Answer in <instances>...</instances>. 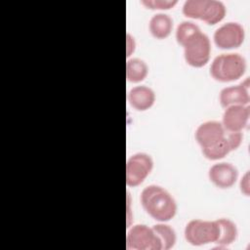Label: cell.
Wrapping results in <instances>:
<instances>
[{"label":"cell","mask_w":250,"mask_h":250,"mask_svg":"<svg viewBox=\"0 0 250 250\" xmlns=\"http://www.w3.org/2000/svg\"><path fill=\"white\" fill-rule=\"evenodd\" d=\"M141 203L145 211L154 220L165 223L177 213V202L172 194L158 185H149L141 192Z\"/></svg>","instance_id":"1"},{"label":"cell","mask_w":250,"mask_h":250,"mask_svg":"<svg viewBox=\"0 0 250 250\" xmlns=\"http://www.w3.org/2000/svg\"><path fill=\"white\" fill-rule=\"evenodd\" d=\"M246 66V61L240 54H221L212 61L210 74L217 81L230 82L239 79L245 73Z\"/></svg>","instance_id":"2"},{"label":"cell","mask_w":250,"mask_h":250,"mask_svg":"<svg viewBox=\"0 0 250 250\" xmlns=\"http://www.w3.org/2000/svg\"><path fill=\"white\" fill-rule=\"evenodd\" d=\"M182 11L187 18L201 20L213 25L225 18L227 8L220 0H187Z\"/></svg>","instance_id":"3"},{"label":"cell","mask_w":250,"mask_h":250,"mask_svg":"<svg viewBox=\"0 0 250 250\" xmlns=\"http://www.w3.org/2000/svg\"><path fill=\"white\" fill-rule=\"evenodd\" d=\"M181 46L184 48L185 60L190 66L202 67L209 62L211 42L208 35L200 28L187 37Z\"/></svg>","instance_id":"4"},{"label":"cell","mask_w":250,"mask_h":250,"mask_svg":"<svg viewBox=\"0 0 250 250\" xmlns=\"http://www.w3.org/2000/svg\"><path fill=\"white\" fill-rule=\"evenodd\" d=\"M184 234L186 240L193 246L215 243L218 238V226L216 220H191L187 224Z\"/></svg>","instance_id":"5"},{"label":"cell","mask_w":250,"mask_h":250,"mask_svg":"<svg viewBox=\"0 0 250 250\" xmlns=\"http://www.w3.org/2000/svg\"><path fill=\"white\" fill-rule=\"evenodd\" d=\"M126 248L128 250H161V244L152 228L138 224L132 226L127 231Z\"/></svg>","instance_id":"6"},{"label":"cell","mask_w":250,"mask_h":250,"mask_svg":"<svg viewBox=\"0 0 250 250\" xmlns=\"http://www.w3.org/2000/svg\"><path fill=\"white\" fill-rule=\"evenodd\" d=\"M153 168L151 156L146 152H137L131 155L126 162V184L129 187L141 185L150 174Z\"/></svg>","instance_id":"7"},{"label":"cell","mask_w":250,"mask_h":250,"mask_svg":"<svg viewBox=\"0 0 250 250\" xmlns=\"http://www.w3.org/2000/svg\"><path fill=\"white\" fill-rule=\"evenodd\" d=\"M243 26L235 21H229L219 26L213 35L216 46L223 50L238 48L244 41Z\"/></svg>","instance_id":"8"},{"label":"cell","mask_w":250,"mask_h":250,"mask_svg":"<svg viewBox=\"0 0 250 250\" xmlns=\"http://www.w3.org/2000/svg\"><path fill=\"white\" fill-rule=\"evenodd\" d=\"M241 132H226L224 138L209 147L202 148V153L209 160H219L227 156L231 150H235L242 142Z\"/></svg>","instance_id":"9"},{"label":"cell","mask_w":250,"mask_h":250,"mask_svg":"<svg viewBox=\"0 0 250 250\" xmlns=\"http://www.w3.org/2000/svg\"><path fill=\"white\" fill-rule=\"evenodd\" d=\"M208 177L217 188H229L238 178V170L231 163L219 162L209 168Z\"/></svg>","instance_id":"10"},{"label":"cell","mask_w":250,"mask_h":250,"mask_svg":"<svg viewBox=\"0 0 250 250\" xmlns=\"http://www.w3.org/2000/svg\"><path fill=\"white\" fill-rule=\"evenodd\" d=\"M250 116L249 105H230L226 107L222 124L226 131L241 132L247 125Z\"/></svg>","instance_id":"11"},{"label":"cell","mask_w":250,"mask_h":250,"mask_svg":"<svg viewBox=\"0 0 250 250\" xmlns=\"http://www.w3.org/2000/svg\"><path fill=\"white\" fill-rule=\"evenodd\" d=\"M226 129L220 121L209 120L201 123L195 130V140L202 148H206L220 141L226 135Z\"/></svg>","instance_id":"12"},{"label":"cell","mask_w":250,"mask_h":250,"mask_svg":"<svg viewBox=\"0 0 250 250\" xmlns=\"http://www.w3.org/2000/svg\"><path fill=\"white\" fill-rule=\"evenodd\" d=\"M250 97L248 93V86L244 84L225 87L221 90L219 95L220 104L226 108L230 105H247Z\"/></svg>","instance_id":"13"},{"label":"cell","mask_w":250,"mask_h":250,"mask_svg":"<svg viewBox=\"0 0 250 250\" xmlns=\"http://www.w3.org/2000/svg\"><path fill=\"white\" fill-rule=\"evenodd\" d=\"M127 100L130 105L139 111L149 109L155 102L154 91L146 85L133 87L127 95Z\"/></svg>","instance_id":"14"},{"label":"cell","mask_w":250,"mask_h":250,"mask_svg":"<svg viewBox=\"0 0 250 250\" xmlns=\"http://www.w3.org/2000/svg\"><path fill=\"white\" fill-rule=\"evenodd\" d=\"M173 19L165 13H156L149 20L148 27L151 35L156 39L167 38L173 29Z\"/></svg>","instance_id":"15"},{"label":"cell","mask_w":250,"mask_h":250,"mask_svg":"<svg viewBox=\"0 0 250 250\" xmlns=\"http://www.w3.org/2000/svg\"><path fill=\"white\" fill-rule=\"evenodd\" d=\"M218 226V238L215 242L219 247H227L233 243L237 237L236 225L229 219L221 218L216 220Z\"/></svg>","instance_id":"16"},{"label":"cell","mask_w":250,"mask_h":250,"mask_svg":"<svg viewBox=\"0 0 250 250\" xmlns=\"http://www.w3.org/2000/svg\"><path fill=\"white\" fill-rule=\"evenodd\" d=\"M148 73L146 62L139 58L129 59L126 62V78L129 82L139 83L143 81Z\"/></svg>","instance_id":"17"},{"label":"cell","mask_w":250,"mask_h":250,"mask_svg":"<svg viewBox=\"0 0 250 250\" xmlns=\"http://www.w3.org/2000/svg\"><path fill=\"white\" fill-rule=\"evenodd\" d=\"M151 228L160 241L161 250H169L175 245L177 235L176 231L172 227L165 223L159 222V224H156Z\"/></svg>","instance_id":"18"},{"label":"cell","mask_w":250,"mask_h":250,"mask_svg":"<svg viewBox=\"0 0 250 250\" xmlns=\"http://www.w3.org/2000/svg\"><path fill=\"white\" fill-rule=\"evenodd\" d=\"M141 3L151 10H169L173 8L178 1L177 0H143Z\"/></svg>","instance_id":"19"},{"label":"cell","mask_w":250,"mask_h":250,"mask_svg":"<svg viewBox=\"0 0 250 250\" xmlns=\"http://www.w3.org/2000/svg\"><path fill=\"white\" fill-rule=\"evenodd\" d=\"M250 185H249V172L247 171L245 175L241 178L240 181V190L242 193H244L246 196H249V190H250Z\"/></svg>","instance_id":"20"},{"label":"cell","mask_w":250,"mask_h":250,"mask_svg":"<svg viewBox=\"0 0 250 250\" xmlns=\"http://www.w3.org/2000/svg\"><path fill=\"white\" fill-rule=\"evenodd\" d=\"M126 56L127 57H130L134 51H135V48H136V41H135V38L130 34V33H127V36H126Z\"/></svg>","instance_id":"21"}]
</instances>
